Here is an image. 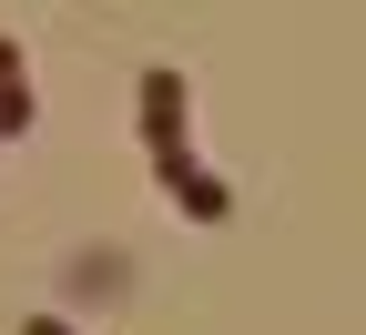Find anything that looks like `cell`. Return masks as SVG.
<instances>
[{"label": "cell", "instance_id": "6da1fadb", "mask_svg": "<svg viewBox=\"0 0 366 335\" xmlns=\"http://www.w3.org/2000/svg\"><path fill=\"white\" fill-rule=\"evenodd\" d=\"M183 112H194L183 71L153 61V71H143V153H153V163H163V153H194V142H183Z\"/></svg>", "mask_w": 366, "mask_h": 335}, {"label": "cell", "instance_id": "7a4b0ae2", "mask_svg": "<svg viewBox=\"0 0 366 335\" xmlns=\"http://www.w3.org/2000/svg\"><path fill=\"white\" fill-rule=\"evenodd\" d=\"M153 183H163V194L194 214V224H224V214H234V194H224V183H214L194 153H163V163H153Z\"/></svg>", "mask_w": 366, "mask_h": 335}, {"label": "cell", "instance_id": "3957f363", "mask_svg": "<svg viewBox=\"0 0 366 335\" xmlns=\"http://www.w3.org/2000/svg\"><path fill=\"white\" fill-rule=\"evenodd\" d=\"M41 122V102H31V81H0V142H21Z\"/></svg>", "mask_w": 366, "mask_h": 335}, {"label": "cell", "instance_id": "277c9868", "mask_svg": "<svg viewBox=\"0 0 366 335\" xmlns=\"http://www.w3.org/2000/svg\"><path fill=\"white\" fill-rule=\"evenodd\" d=\"M21 335H81L71 315H21Z\"/></svg>", "mask_w": 366, "mask_h": 335}, {"label": "cell", "instance_id": "5b68a950", "mask_svg": "<svg viewBox=\"0 0 366 335\" xmlns=\"http://www.w3.org/2000/svg\"><path fill=\"white\" fill-rule=\"evenodd\" d=\"M0 81H31V71H21V41H11V31H0Z\"/></svg>", "mask_w": 366, "mask_h": 335}]
</instances>
